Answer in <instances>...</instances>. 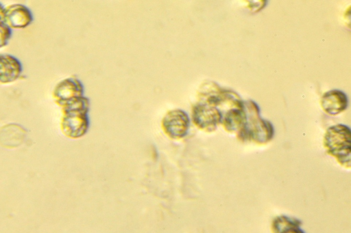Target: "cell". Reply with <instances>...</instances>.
Returning <instances> with one entry per match:
<instances>
[{"label":"cell","mask_w":351,"mask_h":233,"mask_svg":"<svg viewBox=\"0 0 351 233\" xmlns=\"http://www.w3.org/2000/svg\"><path fill=\"white\" fill-rule=\"evenodd\" d=\"M62 107L64 116L62 128L64 133L71 138L83 136L89 126L88 99L84 96H80L69 101Z\"/></svg>","instance_id":"obj_1"},{"label":"cell","mask_w":351,"mask_h":233,"mask_svg":"<svg viewBox=\"0 0 351 233\" xmlns=\"http://www.w3.org/2000/svg\"><path fill=\"white\" fill-rule=\"evenodd\" d=\"M324 145L339 164L350 167L351 132L348 126L339 124L329 127L324 135Z\"/></svg>","instance_id":"obj_2"},{"label":"cell","mask_w":351,"mask_h":233,"mask_svg":"<svg viewBox=\"0 0 351 233\" xmlns=\"http://www.w3.org/2000/svg\"><path fill=\"white\" fill-rule=\"evenodd\" d=\"M245 107V106H244ZM246 122L239 131V137L242 140H254L264 143L270 141L274 135V127L271 122L260 117L259 109L254 101L247 102Z\"/></svg>","instance_id":"obj_3"},{"label":"cell","mask_w":351,"mask_h":233,"mask_svg":"<svg viewBox=\"0 0 351 233\" xmlns=\"http://www.w3.org/2000/svg\"><path fill=\"white\" fill-rule=\"evenodd\" d=\"M192 119L198 128L206 131H213L219 124L222 123L223 115L215 106L199 102L193 108Z\"/></svg>","instance_id":"obj_4"},{"label":"cell","mask_w":351,"mask_h":233,"mask_svg":"<svg viewBox=\"0 0 351 233\" xmlns=\"http://www.w3.org/2000/svg\"><path fill=\"white\" fill-rule=\"evenodd\" d=\"M189 126V117L181 109L169 111L162 120V127L165 133L172 139H180L186 136Z\"/></svg>","instance_id":"obj_5"},{"label":"cell","mask_w":351,"mask_h":233,"mask_svg":"<svg viewBox=\"0 0 351 233\" xmlns=\"http://www.w3.org/2000/svg\"><path fill=\"white\" fill-rule=\"evenodd\" d=\"M84 87L77 79L68 78L60 81L53 90V96L56 102L63 106L67 102L83 96Z\"/></svg>","instance_id":"obj_6"},{"label":"cell","mask_w":351,"mask_h":233,"mask_svg":"<svg viewBox=\"0 0 351 233\" xmlns=\"http://www.w3.org/2000/svg\"><path fill=\"white\" fill-rule=\"evenodd\" d=\"M33 19L31 10L25 5L17 3L5 8V23L10 27H26Z\"/></svg>","instance_id":"obj_7"},{"label":"cell","mask_w":351,"mask_h":233,"mask_svg":"<svg viewBox=\"0 0 351 233\" xmlns=\"http://www.w3.org/2000/svg\"><path fill=\"white\" fill-rule=\"evenodd\" d=\"M348 105L347 95L339 90H332L324 94L321 105L324 111L330 115H337L346 109Z\"/></svg>","instance_id":"obj_8"},{"label":"cell","mask_w":351,"mask_h":233,"mask_svg":"<svg viewBox=\"0 0 351 233\" xmlns=\"http://www.w3.org/2000/svg\"><path fill=\"white\" fill-rule=\"evenodd\" d=\"M22 64L11 55H0V83H8L16 80L22 72Z\"/></svg>","instance_id":"obj_9"},{"label":"cell","mask_w":351,"mask_h":233,"mask_svg":"<svg viewBox=\"0 0 351 233\" xmlns=\"http://www.w3.org/2000/svg\"><path fill=\"white\" fill-rule=\"evenodd\" d=\"M246 122V113L244 104L241 107L229 110L223 117L222 123L224 128L230 132L240 131Z\"/></svg>","instance_id":"obj_10"},{"label":"cell","mask_w":351,"mask_h":233,"mask_svg":"<svg viewBox=\"0 0 351 233\" xmlns=\"http://www.w3.org/2000/svg\"><path fill=\"white\" fill-rule=\"evenodd\" d=\"M302 221L298 219L286 215L276 217L271 222V231L273 233H282L294 227H300Z\"/></svg>","instance_id":"obj_11"},{"label":"cell","mask_w":351,"mask_h":233,"mask_svg":"<svg viewBox=\"0 0 351 233\" xmlns=\"http://www.w3.org/2000/svg\"><path fill=\"white\" fill-rule=\"evenodd\" d=\"M12 36V29L5 23H0V48L7 45Z\"/></svg>","instance_id":"obj_12"},{"label":"cell","mask_w":351,"mask_h":233,"mask_svg":"<svg viewBox=\"0 0 351 233\" xmlns=\"http://www.w3.org/2000/svg\"><path fill=\"white\" fill-rule=\"evenodd\" d=\"M282 233H305L303 230L300 228V227H294L291 228Z\"/></svg>","instance_id":"obj_13"},{"label":"cell","mask_w":351,"mask_h":233,"mask_svg":"<svg viewBox=\"0 0 351 233\" xmlns=\"http://www.w3.org/2000/svg\"><path fill=\"white\" fill-rule=\"evenodd\" d=\"M5 8L0 3V23H5Z\"/></svg>","instance_id":"obj_14"}]
</instances>
